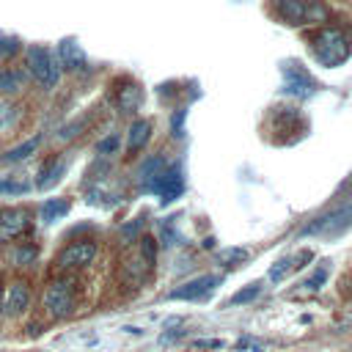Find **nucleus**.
I'll return each instance as SVG.
<instances>
[{
	"label": "nucleus",
	"mask_w": 352,
	"mask_h": 352,
	"mask_svg": "<svg viewBox=\"0 0 352 352\" xmlns=\"http://www.w3.org/2000/svg\"><path fill=\"white\" fill-rule=\"evenodd\" d=\"M314 58L322 66H327V69L341 66L349 58V41L344 38L341 30L327 28V30H322V33L314 36Z\"/></svg>",
	"instance_id": "nucleus-1"
},
{
	"label": "nucleus",
	"mask_w": 352,
	"mask_h": 352,
	"mask_svg": "<svg viewBox=\"0 0 352 352\" xmlns=\"http://www.w3.org/2000/svg\"><path fill=\"white\" fill-rule=\"evenodd\" d=\"M28 66H30L33 80L41 88H55L58 85V80H60V63L55 60V55L47 47H41V44L30 47L28 50Z\"/></svg>",
	"instance_id": "nucleus-2"
},
{
	"label": "nucleus",
	"mask_w": 352,
	"mask_h": 352,
	"mask_svg": "<svg viewBox=\"0 0 352 352\" xmlns=\"http://www.w3.org/2000/svg\"><path fill=\"white\" fill-rule=\"evenodd\" d=\"M280 77H283L280 91L289 94V96H294V99H308V96H314L316 88H319V85L314 82V77L308 74V69H302L297 60H286V63L280 66Z\"/></svg>",
	"instance_id": "nucleus-3"
},
{
	"label": "nucleus",
	"mask_w": 352,
	"mask_h": 352,
	"mask_svg": "<svg viewBox=\"0 0 352 352\" xmlns=\"http://www.w3.org/2000/svg\"><path fill=\"white\" fill-rule=\"evenodd\" d=\"M143 190H146V192H157L162 204H170V201H176V198L182 195V190H184V176H182V170H179L176 165H170V168L165 165L160 173H154V176L143 184Z\"/></svg>",
	"instance_id": "nucleus-4"
},
{
	"label": "nucleus",
	"mask_w": 352,
	"mask_h": 352,
	"mask_svg": "<svg viewBox=\"0 0 352 352\" xmlns=\"http://www.w3.org/2000/svg\"><path fill=\"white\" fill-rule=\"evenodd\" d=\"M349 226H352V204H346V206H341V209H336V212H330V214L308 223L300 231V236H338Z\"/></svg>",
	"instance_id": "nucleus-5"
},
{
	"label": "nucleus",
	"mask_w": 352,
	"mask_h": 352,
	"mask_svg": "<svg viewBox=\"0 0 352 352\" xmlns=\"http://www.w3.org/2000/svg\"><path fill=\"white\" fill-rule=\"evenodd\" d=\"M275 14L280 19H286L289 25H305V22H319L327 16V11L319 3H308V0H278Z\"/></svg>",
	"instance_id": "nucleus-6"
},
{
	"label": "nucleus",
	"mask_w": 352,
	"mask_h": 352,
	"mask_svg": "<svg viewBox=\"0 0 352 352\" xmlns=\"http://www.w3.org/2000/svg\"><path fill=\"white\" fill-rule=\"evenodd\" d=\"M44 308L55 316V319H63L74 311V289L69 280H52L47 289H44Z\"/></svg>",
	"instance_id": "nucleus-7"
},
{
	"label": "nucleus",
	"mask_w": 352,
	"mask_h": 352,
	"mask_svg": "<svg viewBox=\"0 0 352 352\" xmlns=\"http://www.w3.org/2000/svg\"><path fill=\"white\" fill-rule=\"evenodd\" d=\"M30 228V212L22 206H8L0 209V242L16 239Z\"/></svg>",
	"instance_id": "nucleus-8"
},
{
	"label": "nucleus",
	"mask_w": 352,
	"mask_h": 352,
	"mask_svg": "<svg viewBox=\"0 0 352 352\" xmlns=\"http://www.w3.org/2000/svg\"><path fill=\"white\" fill-rule=\"evenodd\" d=\"M217 286H220V275H201V278L173 289L168 297L170 300H206Z\"/></svg>",
	"instance_id": "nucleus-9"
},
{
	"label": "nucleus",
	"mask_w": 352,
	"mask_h": 352,
	"mask_svg": "<svg viewBox=\"0 0 352 352\" xmlns=\"http://www.w3.org/2000/svg\"><path fill=\"white\" fill-rule=\"evenodd\" d=\"M94 256H96V245H94L91 239L72 242L69 248L60 250V256H58V267H63V270H69V267H85V264L94 261Z\"/></svg>",
	"instance_id": "nucleus-10"
},
{
	"label": "nucleus",
	"mask_w": 352,
	"mask_h": 352,
	"mask_svg": "<svg viewBox=\"0 0 352 352\" xmlns=\"http://www.w3.org/2000/svg\"><path fill=\"white\" fill-rule=\"evenodd\" d=\"M311 250H300V253H294V256H286V258H278L272 267H270V280H275V283H280L289 272H294V270H300V267H305V261H311Z\"/></svg>",
	"instance_id": "nucleus-11"
},
{
	"label": "nucleus",
	"mask_w": 352,
	"mask_h": 352,
	"mask_svg": "<svg viewBox=\"0 0 352 352\" xmlns=\"http://www.w3.org/2000/svg\"><path fill=\"white\" fill-rule=\"evenodd\" d=\"M63 173H66V160H63V157H50V160L38 168L36 187H38V190H50V187H52Z\"/></svg>",
	"instance_id": "nucleus-12"
},
{
	"label": "nucleus",
	"mask_w": 352,
	"mask_h": 352,
	"mask_svg": "<svg viewBox=\"0 0 352 352\" xmlns=\"http://www.w3.org/2000/svg\"><path fill=\"white\" fill-rule=\"evenodd\" d=\"M58 55H60V63L66 69H82L85 66V55H82V50L74 38H63L58 44Z\"/></svg>",
	"instance_id": "nucleus-13"
},
{
	"label": "nucleus",
	"mask_w": 352,
	"mask_h": 352,
	"mask_svg": "<svg viewBox=\"0 0 352 352\" xmlns=\"http://www.w3.org/2000/svg\"><path fill=\"white\" fill-rule=\"evenodd\" d=\"M28 300H30V292H28V283H22V280H16V283H11V289H8V300H6V311H8V314H19V311H25V308H28Z\"/></svg>",
	"instance_id": "nucleus-14"
},
{
	"label": "nucleus",
	"mask_w": 352,
	"mask_h": 352,
	"mask_svg": "<svg viewBox=\"0 0 352 352\" xmlns=\"http://www.w3.org/2000/svg\"><path fill=\"white\" fill-rule=\"evenodd\" d=\"M41 140H44V135H33V138H28L25 143H19V146L8 148V151H6L0 160H3V162H22L25 157H30V154H33V151L41 146Z\"/></svg>",
	"instance_id": "nucleus-15"
},
{
	"label": "nucleus",
	"mask_w": 352,
	"mask_h": 352,
	"mask_svg": "<svg viewBox=\"0 0 352 352\" xmlns=\"http://www.w3.org/2000/svg\"><path fill=\"white\" fill-rule=\"evenodd\" d=\"M148 138H151V121H135L132 126H129V138H126V146H129V151H140L146 143H148Z\"/></svg>",
	"instance_id": "nucleus-16"
},
{
	"label": "nucleus",
	"mask_w": 352,
	"mask_h": 352,
	"mask_svg": "<svg viewBox=\"0 0 352 352\" xmlns=\"http://www.w3.org/2000/svg\"><path fill=\"white\" fill-rule=\"evenodd\" d=\"M66 212H69V201L66 198H50V201L41 204V220L44 223H52V220L63 217Z\"/></svg>",
	"instance_id": "nucleus-17"
},
{
	"label": "nucleus",
	"mask_w": 352,
	"mask_h": 352,
	"mask_svg": "<svg viewBox=\"0 0 352 352\" xmlns=\"http://www.w3.org/2000/svg\"><path fill=\"white\" fill-rule=\"evenodd\" d=\"M327 270H330V261L324 258V261H322V264H319V267H316V270L302 280V292H311V294H314V292H319V289L324 286V280H327Z\"/></svg>",
	"instance_id": "nucleus-18"
},
{
	"label": "nucleus",
	"mask_w": 352,
	"mask_h": 352,
	"mask_svg": "<svg viewBox=\"0 0 352 352\" xmlns=\"http://www.w3.org/2000/svg\"><path fill=\"white\" fill-rule=\"evenodd\" d=\"M140 104V88L138 85H126L124 91H121V96H118V107L124 110V113H129V110H135Z\"/></svg>",
	"instance_id": "nucleus-19"
},
{
	"label": "nucleus",
	"mask_w": 352,
	"mask_h": 352,
	"mask_svg": "<svg viewBox=\"0 0 352 352\" xmlns=\"http://www.w3.org/2000/svg\"><path fill=\"white\" fill-rule=\"evenodd\" d=\"M162 168H165V160H162L160 154H157V157H148V160H146V162L140 165V182L146 184V182H148V179H151L154 173H160Z\"/></svg>",
	"instance_id": "nucleus-20"
},
{
	"label": "nucleus",
	"mask_w": 352,
	"mask_h": 352,
	"mask_svg": "<svg viewBox=\"0 0 352 352\" xmlns=\"http://www.w3.org/2000/svg\"><path fill=\"white\" fill-rule=\"evenodd\" d=\"M250 253H248V248H223V250H217V261L220 264H234V261H245Z\"/></svg>",
	"instance_id": "nucleus-21"
},
{
	"label": "nucleus",
	"mask_w": 352,
	"mask_h": 352,
	"mask_svg": "<svg viewBox=\"0 0 352 352\" xmlns=\"http://www.w3.org/2000/svg\"><path fill=\"white\" fill-rule=\"evenodd\" d=\"M28 190H30V184L28 182H19V179H3L0 182V195H22Z\"/></svg>",
	"instance_id": "nucleus-22"
},
{
	"label": "nucleus",
	"mask_w": 352,
	"mask_h": 352,
	"mask_svg": "<svg viewBox=\"0 0 352 352\" xmlns=\"http://www.w3.org/2000/svg\"><path fill=\"white\" fill-rule=\"evenodd\" d=\"M160 239H162V245H168V248H170V245H179V239H182V236H179V231L173 228V223H170V220H162V223H160Z\"/></svg>",
	"instance_id": "nucleus-23"
},
{
	"label": "nucleus",
	"mask_w": 352,
	"mask_h": 352,
	"mask_svg": "<svg viewBox=\"0 0 352 352\" xmlns=\"http://www.w3.org/2000/svg\"><path fill=\"white\" fill-rule=\"evenodd\" d=\"M258 292H261V286H258V283H250L248 289L236 292V294L228 300V305H242V302H250V300H256V297H258Z\"/></svg>",
	"instance_id": "nucleus-24"
},
{
	"label": "nucleus",
	"mask_w": 352,
	"mask_h": 352,
	"mask_svg": "<svg viewBox=\"0 0 352 352\" xmlns=\"http://www.w3.org/2000/svg\"><path fill=\"white\" fill-rule=\"evenodd\" d=\"M22 80H25L22 72H0V91H14L22 85Z\"/></svg>",
	"instance_id": "nucleus-25"
},
{
	"label": "nucleus",
	"mask_w": 352,
	"mask_h": 352,
	"mask_svg": "<svg viewBox=\"0 0 352 352\" xmlns=\"http://www.w3.org/2000/svg\"><path fill=\"white\" fill-rule=\"evenodd\" d=\"M14 116H16V107L11 104V102H6V99H0V135L11 126V121H14Z\"/></svg>",
	"instance_id": "nucleus-26"
},
{
	"label": "nucleus",
	"mask_w": 352,
	"mask_h": 352,
	"mask_svg": "<svg viewBox=\"0 0 352 352\" xmlns=\"http://www.w3.org/2000/svg\"><path fill=\"white\" fill-rule=\"evenodd\" d=\"M140 253H143L146 264L151 267V264H154V258H157V245H154V239H151V236H143V239H140Z\"/></svg>",
	"instance_id": "nucleus-27"
},
{
	"label": "nucleus",
	"mask_w": 352,
	"mask_h": 352,
	"mask_svg": "<svg viewBox=\"0 0 352 352\" xmlns=\"http://www.w3.org/2000/svg\"><path fill=\"white\" fill-rule=\"evenodd\" d=\"M116 148H118V135H110V138L96 143V154H113Z\"/></svg>",
	"instance_id": "nucleus-28"
},
{
	"label": "nucleus",
	"mask_w": 352,
	"mask_h": 352,
	"mask_svg": "<svg viewBox=\"0 0 352 352\" xmlns=\"http://www.w3.org/2000/svg\"><path fill=\"white\" fill-rule=\"evenodd\" d=\"M16 47H19L16 38H11V36H0V55H11V52H16Z\"/></svg>",
	"instance_id": "nucleus-29"
},
{
	"label": "nucleus",
	"mask_w": 352,
	"mask_h": 352,
	"mask_svg": "<svg viewBox=\"0 0 352 352\" xmlns=\"http://www.w3.org/2000/svg\"><path fill=\"white\" fill-rule=\"evenodd\" d=\"M184 116H187V110H179L176 116H173V121H170V129H173V135H184Z\"/></svg>",
	"instance_id": "nucleus-30"
},
{
	"label": "nucleus",
	"mask_w": 352,
	"mask_h": 352,
	"mask_svg": "<svg viewBox=\"0 0 352 352\" xmlns=\"http://www.w3.org/2000/svg\"><path fill=\"white\" fill-rule=\"evenodd\" d=\"M195 346H209V349H217V346H223V341H198Z\"/></svg>",
	"instance_id": "nucleus-31"
},
{
	"label": "nucleus",
	"mask_w": 352,
	"mask_h": 352,
	"mask_svg": "<svg viewBox=\"0 0 352 352\" xmlns=\"http://www.w3.org/2000/svg\"><path fill=\"white\" fill-rule=\"evenodd\" d=\"M0 311H3V297H0Z\"/></svg>",
	"instance_id": "nucleus-32"
}]
</instances>
